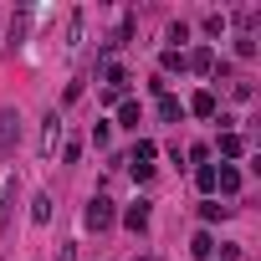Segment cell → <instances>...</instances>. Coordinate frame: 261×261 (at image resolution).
I'll return each mask as SVG.
<instances>
[{
    "label": "cell",
    "mask_w": 261,
    "mask_h": 261,
    "mask_svg": "<svg viewBox=\"0 0 261 261\" xmlns=\"http://www.w3.org/2000/svg\"><path fill=\"white\" fill-rule=\"evenodd\" d=\"M159 118H164V123H179V118H185V102L164 92V97H159Z\"/></svg>",
    "instance_id": "8992f818"
},
{
    "label": "cell",
    "mask_w": 261,
    "mask_h": 261,
    "mask_svg": "<svg viewBox=\"0 0 261 261\" xmlns=\"http://www.w3.org/2000/svg\"><path fill=\"white\" fill-rule=\"evenodd\" d=\"M215 190L236 195V190H241V174H236V169H215Z\"/></svg>",
    "instance_id": "8fae6325"
},
{
    "label": "cell",
    "mask_w": 261,
    "mask_h": 261,
    "mask_svg": "<svg viewBox=\"0 0 261 261\" xmlns=\"http://www.w3.org/2000/svg\"><path fill=\"white\" fill-rule=\"evenodd\" d=\"M195 179H200V190L210 195V190H215V164H200V169H195Z\"/></svg>",
    "instance_id": "9a60e30c"
},
{
    "label": "cell",
    "mask_w": 261,
    "mask_h": 261,
    "mask_svg": "<svg viewBox=\"0 0 261 261\" xmlns=\"http://www.w3.org/2000/svg\"><path fill=\"white\" fill-rule=\"evenodd\" d=\"M164 72H185V57L179 51H164Z\"/></svg>",
    "instance_id": "2e32d148"
},
{
    "label": "cell",
    "mask_w": 261,
    "mask_h": 261,
    "mask_svg": "<svg viewBox=\"0 0 261 261\" xmlns=\"http://www.w3.org/2000/svg\"><path fill=\"white\" fill-rule=\"evenodd\" d=\"M123 225H128V230H149V200L128 205V210H123Z\"/></svg>",
    "instance_id": "3957f363"
},
{
    "label": "cell",
    "mask_w": 261,
    "mask_h": 261,
    "mask_svg": "<svg viewBox=\"0 0 261 261\" xmlns=\"http://www.w3.org/2000/svg\"><path fill=\"white\" fill-rule=\"evenodd\" d=\"M220 154H225V159L246 154V139H241V134H220Z\"/></svg>",
    "instance_id": "30bf717a"
},
{
    "label": "cell",
    "mask_w": 261,
    "mask_h": 261,
    "mask_svg": "<svg viewBox=\"0 0 261 261\" xmlns=\"http://www.w3.org/2000/svg\"><path fill=\"white\" fill-rule=\"evenodd\" d=\"M185 67H190V72H210V67H215V51H210V46H195V51L185 57Z\"/></svg>",
    "instance_id": "277c9868"
},
{
    "label": "cell",
    "mask_w": 261,
    "mask_h": 261,
    "mask_svg": "<svg viewBox=\"0 0 261 261\" xmlns=\"http://www.w3.org/2000/svg\"><path fill=\"white\" fill-rule=\"evenodd\" d=\"M139 261H154V256H139Z\"/></svg>",
    "instance_id": "ac0fdd59"
},
{
    "label": "cell",
    "mask_w": 261,
    "mask_h": 261,
    "mask_svg": "<svg viewBox=\"0 0 261 261\" xmlns=\"http://www.w3.org/2000/svg\"><path fill=\"white\" fill-rule=\"evenodd\" d=\"M82 220H87V230H108V225L118 220V210H113V200H108V195H92V200H87V210H82Z\"/></svg>",
    "instance_id": "6da1fadb"
},
{
    "label": "cell",
    "mask_w": 261,
    "mask_h": 261,
    "mask_svg": "<svg viewBox=\"0 0 261 261\" xmlns=\"http://www.w3.org/2000/svg\"><path fill=\"white\" fill-rule=\"evenodd\" d=\"M190 256H200V261H210V256H215V241H210V230H200V236L190 241Z\"/></svg>",
    "instance_id": "52a82bcc"
},
{
    "label": "cell",
    "mask_w": 261,
    "mask_h": 261,
    "mask_svg": "<svg viewBox=\"0 0 261 261\" xmlns=\"http://www.w3.org/2000/svg\"><path fill=\"white\" fill-rule=\"evenodd\" d=\"M118 123H123V128H139V102H134V97L118 102Z\"/></svg>",
    "instance_id": "ba28073f"
},
{
    "label": "cell",
    "mask_w": 261,
    "mask_h": 261,
    "mask_svg": "<svg viewBox=\"0 0 261 261\" xmlns=\"http://www.w3.org/2000/svg\"><path fill=\"white\" fill-rule=\"evenodd\" d=\"M16 144H21V113L6 108V113H0V154L16 159Z\"/></svg>",
    "instance_id": "7a4b0ae2"
},
{
    "label": "cell",
    "mask_w": 261,
    "mask_h": 261,
    "mask_svg": "<svg viewBox=\"0 0 261 261\" xmlns=\"http://www.w3.org/2000/svg\"><path fill=\"white\" fill-rule=\"evenodd\" d=\"M225 210H230V205H215V200H205V205H200V220H205V225H215Z\"/></svg>",
    "instance_id": "4fadbf2b"
},
{
    "label": "cell",
    "mask_w": 261,
    "mask_h": 261,
    "mask_svg": "<svg viewBox=\"0 0 261 261\" xmlns=\"http://www.w3.org/2000/svg\"><path fill=\"white\" fill-rule=\"evenodd\" d=\"M31 220H36V225L51 220V195H36V200H31Z\"/></svg>",
    "instance_id": "7c38bea8"
},
{
    "label": "cell",
    "mask_w": 261,
    "mask_h": 261,
    "mask_svg": "<svg viewBox=\"0 0 261 261\" xmlns=\"http://www.w3.org/2000/svg\"><path fill=\"white\" fill-rule=\"evenodd\" d=\"M57 139H62V123H57V113H51V118H46V134H41V149L57 154Z\"/></svg>",
    "instance_id": "9c48e42d"
},
{
    "label": "cell",
    "mask_w": 261,
    "mask_h": 261,
    "mask_svg": "<svg viewBox=\"0 0 261 261\" xmlns=\"http://www.w3.org/2000/svg\"><path fill=\"white\" fill-rule=\"evenodd\" d=\"M57 261H77V246H62V256Z\"/></svg>",
    "instance_id": "e0dca14e"
},
{
    "label": "cell",
    "mask_w": 261,
    "mask_h": 261,
    "mask_svg": "<svg viewBox=\"0 0 261 261\" xmlns=\"http://www.w3.org/2000/svg\"><path fill=\"white\" fill-rule=\"evenodd\" d=\"M190 113H195V118H215V92H210V87L195 92V97H190Z\"/></svg>",
    "instance_id": "5b68a950"
},
{
    "label": "cell",
    "mask_w": 261,
    "mask_h": 261,
    "mask_svg": "<svg viewBox=\"0 0 261 261\" xmlns=\"http://www.w3.org/2000/svg\"><path fill=\"white\" fill-rule=\"evenodd\" d=\"M154 154H159V149H154V144H149V139H139V149H134V159H128V164H149V159H154Z\"/></svg>",
    "instance_id": "5bb4252c"
}]
</instances>
